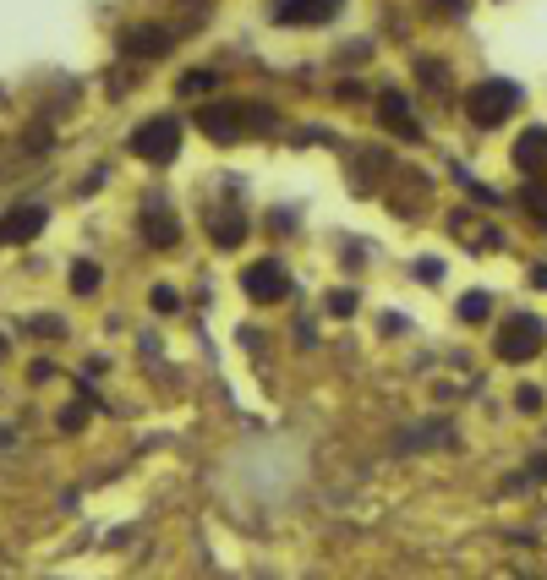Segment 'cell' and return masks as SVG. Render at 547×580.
<instances>
[{"mask_svg": "<svg viewBox=\"0 0 547 580\" xmlns=\"http://www.w3.org/2000/svg\"><path fill=\"white\" fill-rule=\"evenodd\" d=\"M241 290H247L257 307H268V302H280L285 290H291V274H285V263H280V258H257V263L241 274Z\"/></svg>", "mask_w": 547, "mask_h": 580, "instance_id": "5", "label": "cell"}, {"mask_svg": "<svg viewBox=\"0 0 547 580\" xmlns=\"http://www.w3.org/2000/svg\"><path fill=\"white\" fill-rule=\"evenodd\" d=\"M515 405H520V411H542V389H531V384H525V389L515 394Z\"/></svg>", "mask_w": 547, "mask_h": 580, "instance_id": "24", "label": "cell"}, {"mask_svg": "<svg viewBox=\"0 0 547 580\" xmlns=\"http://www.w3.org/2000/svg\"><path fill=\"white\" fill-rule=\"evenodd\" d=\"M509 159L520 165V176H531V181H547V126H531V131H520Z\"/></svg>", "mask_w": 547, "mask_h": 580, "instance_id": "11", "label": "cell"}, {"mask_svg": "<svg viewBox=\"0 0 547 580\" xmlns=\"http://www.w3.org/2000/svg\"><path fill=\"white\" fill-rule=\"evenodd\" d=\"M488 318H493V296H488V290L460 296V323H488Z\"/></svg>", "mask_w": 547, "mask_h": 580, "instance_id": "13", "label": "cell"}, {"mask_svg": "<svg viewBox=\"0 0 547 580\" xmlns=\"http://www.w3.org/2000/svg\"><path fill=\"white\" fill-rule=\"evenodd\" d=\"M531 285H536V290H547V263H542V268H531Z\"/></svg>", "mask_w": 547, "mask_h": 580, "instance_id": "25", "label": "cell"}, {"mask_svg": "<svg viewBox=\"0 0 547 580\" xmlns=\"http://www.w3.org/2000/svg\"><path fill=\"white\" fill-rule=\"evenodd\" d=\"M175 88H181L186 99H192V94H209V88H214V71H202V66H197V71H186V77H181Z\"/></svg>", "mask_w": 547, "mask_h": 580, "instance_id": "17", "label": "cell"}, {"mask_svg": "<svg viewBox=\"0 0 547 580\" xmlns=\"http://www.w3.org/2000/svg\"><path fill=\"white\" fill-rule=\"evenodd\" d=\"M22 329H28V334H39V340H60V334H66V323H60V318H28Z\"/></svg>", "mask_w": 547, "mask_h": 580, "instance_id": "18", "label": "cell"}, {"mask_svg": "<svg viewBox=\"0 0 547 580\" xmlns=\"http://www.w3.org/2000/svg\"><path fill=\"white\" fill-rule=\"evenodd\" d=\"M339 6H345V0H280L274 17H280L285 28H318V23L339 17Z\"/></svg>", "mask_w": 547, "mask_h": 580, "instance_id": "10", "label": "cell"}, {"mask_svg": "<svg viewBox=\"0 0 547 580\" xmlns=\"http://www.w3.org/2000/svg\"><path fill=\"white\" fill-rule=\"evenodd\" d=\"M202 225H209L214 247L236 252V247L247 241V208H241V203H209V213H202Z\"/></svg>", "mask_w": 547, "mask_h": 580, "instance_id": "7", "label": "cell"}, {"mask_svg": "<svg viewBox=\"0 0 547 580\" xmlns=\"http://www.w3.org/2000/svg\"><path fill=\"white\" fill-rule=\"evenodd\" d=\"M542 345H547V323L536 313H515V318H504V329L493 340V356L509 361V367H520V361L542 356Z\"/></svg>", "mask_w": 547, "mask_h": 580, "instance_id": "3", "label": "cell"}, {"mask_svg": "<svg viewBox=\"0 0 547 580\" xmlns=\"http://www.w3.org/2000/svg\"><path fill=\"white\" fill-rule=\"evenodd\" d=\"M422 6H427L433 17H465V12H471V0H422Z\"/></svg>", "mask_w": 547, "mask_h": 580, "instance_id": "19", "label": "cell"}, {"mask_svg": "<svg viewBox=\"0 0 547 580\" xmlns=\"http://www.w3.org/2000/svg\"><path fill=\"white\" fill-rule=\"evenodd\" d=\"M378 115H383V126H389L394 137H405V142H422V121L410 115V99H405L399 88H383V94H378Z\"/></svg>", "mask_w": 547, "mask_h": 580, "instance_id": "9", "label": "cell"}, {"mask_svg": "<svg viewBox=\"0 0 547 580\" xmlns=\"http://www.w3.org/2000/svg\"><path fill=\"white\" fill-rule=\"evenodd\" d=\"M99 279H104V274H99V263H88V258H83V263H72V290H77V296H94Z\"/></svg>", "mask_w": 547, "mask_h": 580, "instance_id": "15", "label": "cell"}, {"mask_svg": "<svg viewBox=\"0 0 547 580\" xmlns=\"http://www.w3.org/2000/svg\"><path fill=\"white\" fill-rule=\"evenodd\" d=\"M197 131L209 142H241V137H268L274 131V110L268 104H209L197 110Z\"/></svg>", "mask_w": 547, "mask_h": 580, "instance_id": "1", "label": "cell"}, {"mask_svg": "<svg viewBox=\"0 0 547 580\" xmlns=\"http://www.w3.org/2000/svg\"><path fill=\"white\" fill-rule=\"evenodd\" d=\"M170 44H175V33L159 28V23H131V28H121V55H131V60H159V55H170Z\"/></svg>", "mask_w": 547, "mask_h": 580, "instance_id": "6", "label": "cell"}, {"mask_svg": "<svg viewBox=\"0 0 547 580\" xmlns=\"http://www.w3.org/2000/svg\"><path fill=\"white\" fill-rule=\"evenodd\" d=\"M328 313H334V318H351V313H356V290H334V296H328Z\"/></svg>", "mask_w": 547, "mask_h": 580, "instance_id": "20", "label": "cell"}, {"mask_svg": "<svg viewBox=\"0 0 547 580\" xmlns=\"http://www.w3.org/2000/svg\"><path fill=\"white\" fill-rule=\"evenodd\" d=\"M417 274H422L427 285H438V279H444V263H438V258H422V263H417Z\"/></svg>", "mask_w": 547, "mask_h": 580, "instance_id": "23", "label": "cell"}, {"mask_svg": "<svg viewBox=\"0 0 547 580\" xmlns=\"http://www.w3.org/2000/svg\"><path fill=\"white\" fill-rule=\"evenodd\" d=\"M460 104H465V121H471L476 131H498V126L520 110V88L504 83V77H488V83H471Z\"/></svg>", "mask_w": 547, "mask_h": 580, "instance_id": "2", "label": "cell"}, {"mask_svg": "<svg viewBox=\"0 0 547 580\" xmlns=\"http://www.w3.org/2000/svg\"><path fill=\"white\" fill-rule=\"evenodd\" d=\"M422 77H427V88H433V94H449V77H444V66H438V60H422Z\"/></svg>", "mask_w": 547, "mask_h": 580, "instance_id": "21", "label": "cell"}, {"mask_svg": "<svg viewBox=\"0 0 547 580\" xmlns=\"http://www.w3.org/2000/svg\"><path fill=\"white\" fill-rule=\"evenodd\" d=\"M60 432H83V405H66L60 411Z\"/></svg>", "mask_w": 547, "mask_h": 580, "instance_id": "22", "label": "cell"}, {"mask_svg": "<svg viewBox=\"0 0 547 580\" xmlns=\"http://www.w3.org/2000/svg\"><path fill=\"white\" fill-rule=\"evenodd\" d=\"M39 231H44V208H39V203L12 208L6 220H0V241H17V247H22V241H33Z\"/></svg>", "mask_w": 547, "mask_h": 580, "instance_id": "12", "label": "cell"}, {"mask_svg": "<svg viewBox=\"0 0 547 580\" xmlns=\"http://www.w3.org/2000/svg\"><path fill=\"white\" fill-rule=\"evenodd\" d=\"M148 302H154V313H165V318H170V313H181L175 285H154V290H148Z\"/></svg>", "mask_w": 547, "mask_h": 580, "instance_id": "16", "label": "cell"}, {"mask_svg": "<svg viewBox=\"0 0 547 580\" xmlns=\"http://www.w3.org/2000/svg\"><path fill=\"white\" fill-rule=\"evenodd\" d=\"M520 203H525V213L536 225H547V181H531L525 176V186H520Z\"/></svg>", "mask_w": 547, "mask_h": 580, "instance_id": "14", "label": "cell"}, {"mask_svg": "<svg viewBox=\"0 0 547 580\" xmlns=\"http://www.w3.org/2000/svg\"><path fill=\"white\" fill-rule=\"evenodd\" d=\"M137 225H143V241L159 247V252H170V247L181 241V220H175V208H170L165 197H148V203H143V220H137Z\"/></svg>", "mask_w": 547, "mask_h": 580, "instance_id": "8", "label": "cell"}, {"mask_svg": "<svg viewBox=\"0 0 547 580\" xmlns=\"http://www.w3.org/2000/svg\"><path fill=\"white\" fill-rule=\"evenodd\" d=\"M131 154L137 159H148V165H175L181 154V121L175 115H154L131 131Z\"/></svg>", "mask_w": 547, "mask_h": 580, "instance_id": "4", "label": "cell"}]
</instances>
